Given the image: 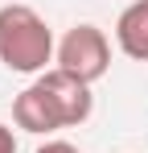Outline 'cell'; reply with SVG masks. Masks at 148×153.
Returning <instances> with one entry per match:
<instances>
[{
  "instance_id": "1",
  "label": "cell",
  "mask_w": 148,
  "mask_h": 153,
  "mask_svg": "<svg viewBox=\"0 0 148 153\" xmlns=\"http://www.w3.org/2000/svg\"><path fill=\"white\" fill-rule=\"evenodd\" d=\"M91 108H95L91 83L53 66L12 100V120H17V128L33 132V137H49L58 128H74L91 120Z\"/></svg>"
},
{
  "instance_id": "2",
  "label": "cell",
  "mask_w": 148,
  "mask_h": 153,
  "mask_svg": "<svg viewBox=\"0 0 148 153\" xmlns=\"http://www.w3.org/2000/svg\"><path fill=\"white\" fill-rule=\"evenodd\" d=\"M53 58V33L29 4L0 8V62L17 75H41Z\"/></svg>"
},
{
  "instance_id": "3",
  "label": "cell",
  "mask_w": 148,
  "mask_h": 153,
  "mask_svg": "<svg viewBox=\"0 0 148 153\" xmlns=\"http://www.w3.org/2000/svg\"><path fill=\"white\" fill-rule=\"evenodd\" d=\"M58 71L82 79V83H99V79L111 71V46H107V33L99 25H74L62 46H58Z\"/></svg>"
},
{
  "instance_id": "4",
  "label": "cell",
  "mask_w": 148,
  "mask_h": 153,
  "mask_svg": "<svg viewBox=\"0 0 148 153\" xmlns=\"http://www.w3.org/2000/svg\"><path fill=\"white\" fill-rule=\"evenodd\" d=\"M115 42L132 62H148V0H132L115 21Z\"/></svg>"
},
{
  "instance_id": "5",
  "label": "cell",
  "mask_w": 148,
  "mask_h": 153,
  "mask_svg": "<svg viewBox=\"0 0 148 153\" xmlns=\"http://www.w3.org/2000/svg\"><path fill=\"white\" fill-rule=\"evenodd\" d=\"M37 153H78V149H74L70 141H45V145H41Z\"/></svg>"
},
{
  "instance_id": "6",
  "label": "cell",
  "mask_w": 148,
  "mask_h": 153,
  "mask_svg": "<svg viewBox=\"0 0 148 153\" xmlns=\"http://www.w3.org/2000/svg\"><path fill=\"white\" fill-rule=\"evenodd\" d=\"M0 153H17V137H12V128L0 124Z\"/></svg>"
}]
</instances>
